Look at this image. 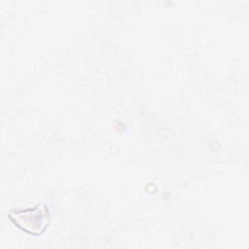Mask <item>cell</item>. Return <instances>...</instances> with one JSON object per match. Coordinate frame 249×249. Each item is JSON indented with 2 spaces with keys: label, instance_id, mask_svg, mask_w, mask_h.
I'll return each mask as SVG.
<instances>
[{
  "label": "cell",
  "instance_id": "1",
  "mask_svg": "<svg viewBox=\"0 0 249 249\" xmlns=\"http://www.w3.org/2000/svg\"><path fill=\"white\" fill-rule=\"evenodd\" d=\"M9 219L21 231L39 235L42 234L50 225L51 213L45 204H38L29 209H14L8 214Z\"/></svg>",
  "mask_w": 249,
  "mask_h": 249
}]
</instances>
